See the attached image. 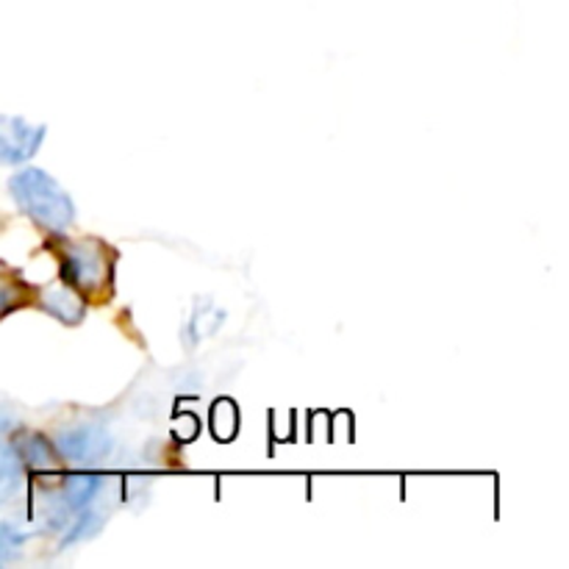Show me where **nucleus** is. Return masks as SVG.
<instances>
[{"label":"nucleus","instance_id":"7ed1b4c3","mask_svg":"<svg viewBox=\"0 0 569 569\" xmlns=\"http://www.w3.org/2000/svg\"><path fill=\"white\" fill-rule=\"evenodd\" d=\"M56 450L64 461H72V465H98L114 448V439L106 431L103 426H94V422H83V426L64 428L59 437L53 439Z\"/></svg>","mask_w":569,"mask_h":569},{"label":"nucleus","instance_id":"423d86ee","mask_svg":"<svg viewBox=\"0 0 569 569\" xmlns=\"http://www.w3.org/2000/svg\"><path fill=\"white\" fill-rule=\"evenodd\" d=\"M11 445H14L17 456H20V461L26 465V470L48 476V472H56L61 467L59 450H56V445L50 442L48 437H42V433L26 431L20 433V437H14Z\"/></svg>","mask_w":569,"mask_h":569},{"label":"nucleus","instance_id":"20e7f679","mask_svg":"<svg viewBox=\"0 0 569 569\" xmlns=\"http://www.w3.org/2000/svg\"><path fill=\"white\" fill-rule=\"evenodd\" d=\"M44 126H31L22 117L0 114V164L3 167H17L26 164L28 159L37 156V150L42 148Z\"/></svg>","mask_w":569,"mask_h":569},{"label":"nucleus","instance_id":"0eeeda50","mask_svg":"<svg viewBox=\"0 0 569 569\" xmlns=\"http://www.w3.org/2000/svg\"><path fill=\"white\" fill-rule=\"evenodd\" d=\"M26 465L17 456L14 445L0 439V500L14 498L26 483Z\"/></svg>","mask_w":569,"mask_h":569},{"label":"nucleus","instance_id":"1a4fd4ad","mask_svg":"<svg viewBox=\"0 0 569 569\" xmlns=\"http://www.w3.org/2000/svg\"><path fill=\"white\" fill-rule=\"evenodd\" d=\"M11 428H14V420H11L9 415H3V411H0V437H3V433H9Z\"/></svg>","mask_w":569,"mask_h":569},{"label":"nucleus","instance_id":"6e6552de","mask_svg":"<svg viewBox=\"0 0 569 569\" xmlns=\"http://www.w3.org/2000/svg\"><path fill=\"white\" fill-rule=\"evenodd\" d=\"M26 303H28L26 283L0 272V320H3L6 315H11V311L22 309Z\"/></svg>","mask_w":569,"mask_h":569},{"label":"nucleus","instance_id":"f03ea898","mask_svg":"<svg viewBox=\"0 0 569 569\" xmlns=\"http://www.w3.org/2000/svg\"><path fill=\"white\" fill-rule=\"evenodd\" d=\"M53 239L61 267L59 276L72 283L83 298H109L114 287V250L94 237L64 239L61 233H53Z\"/></svg>","mask_w":569,"mask_h":569},{"label":"nucleus","instance_id":"f257e3e1","mask_svg":"<svg viewBox=\"0 0 569 569\" xmlns=\"http://www.w3.org/2000/svg\"><path fill=\"white\" fill-rule=\"evenodd\" d=\"M9 194L14 198L17 209L39 226L42 231L64 233L76 222V203L67 189L56 181L50 172L39 167H26L9 178Z\"/></svg>","mask_w":569,"mask_h":569},{"label":"nucleus","instance_id":"39448f33","mask_svg":"<svg viewBox=\"0 0 569 569\" xmlns=\"http://www.w3.org/2000/svg\"><path fill=\"white\" fill-rule=\"evenodd\" d=\"M37 303L67 328L78 326L87 317V298L61 276L37 295Z\"/></svg>","mask_w":569,"mask_h":569}]
</instances>
